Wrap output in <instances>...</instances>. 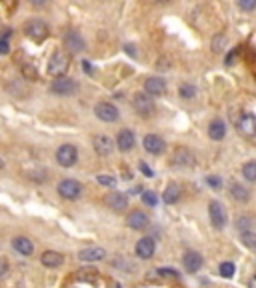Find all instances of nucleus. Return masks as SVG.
<instances>
[{
    "instance_id": "f257e3e1",
    "label": "nucleus",
    "mask_w": 256,
    "mask_h": 288,
    "mask_svg": "<svg viewBox=\"0 0 256 288\" xmlns=\"http://www.w3.org/2000/svg\"><path fill=\"white\" fill-rule=\"evenodd\" d=\"M68 66H70V56H68V52L56 50V52L50 56V60H48V64H46V70H48V74H50L52 78H56V76H64L66 70H68Z\"/></svg>"
},
{
    "instance_id": "f03ea898",
    "label": "nucleus",
    "mask_w": 256,
    "mask_h": 288,
    "mask_svg": "<svg viewBox=\"0 0 256 288\" xmlns=\"http://www.w3.org/2000/svg\"><path fill=\"white\" fill-rule=\"evenodd\" d=\"M24 34H26L28 38L36 40V42H42V40L50 34V28H48V24H46L44 20L32 18V20H28V22L24 24Z\"/></svg>"
},
{
    "instance_id": "7ed1b4c3",
    "label": "nucleus",
    "mask_w": 256,
    "mask_h": 288,
    "mask_svg": "<svg viewBox=\"0 0 256 288\" xmlns=\"http://www.w3.org/2000/svg\"><path fill=\"white\" fill-rule=\"evenodd\" d=\"M56 190L64 200H78L80 194H82V184L74 178H64V180L58 182Z\"/></svg>"
},
{
    "instance_id": "20e7f679",
    "label": "nucleus",
    "mask_w": 256,
    "mask_h": 288,
    "mask_svg": "<svg viewBox=\"0 0 256 288\" xmlns=\"http://www.w3.org/2000/svg\"><path fill=\"white\" fill-rule=\"evenodd\" d=\"M76 90H78L76 80H72V78L66 76V74H64V76H56L50 84V92L56 94V96H70V94H74Z\"/></svg>"
},
{
    "instance_id": "39448f33",
    "label": "nucleus",
    "mask_w": 256,
    "mask_h": 288,
    "mask_svg": "<svg viewBox=\"0 0 256 288\" xmlns=\"http://www.w3.org/2000/svg\"><path fill=\"white\" fill-rule=\"evenodd\" d=\"M132 108L136 110V114L144 116V118L152 116L154 110H156L152 96H150V94H146V92H136V94L132 96Z\"/></svg>"
},
{
    "instance_id": "423d86ee",
    "label": "nucleus",
    "mask_w": 256,
    "mask_h": 288,
    "mask_svg": "<svg viewBox=\"0 0 256 288\" xmlns=\"http://www.w3.org/2000/svg\"><path fill=\"white\" fill-rule=\"evenodd\" d=\"M56 162L60 164V166H64V168H72L74 164H76V160H78V150H76V146L74 144H62V146H58L56 148Z\"/></svg>"
},
{
    "instance_id": "0eeeda50",
    "label": "nucleus",
    "mask_w": 256,
    "mask_h": 288,
    "mask_svg": "<svg viewBox=\"0 0 256 288\" xmlns=\"http://www.w3.org/2000/svg\"><path fill=\"white\" fill-rule=\"evenodd\" d=\"M208 216H210V222H212V226H214L216 231H222V228L226 226V222H228L226 210H224V206H222L218 200H212V202L208 204Z\"/></svg>"
},
{
    "instance_id": "6e6552de",
    "label": "nucleus",
    "mask_w": 256,
    "mask_h": 288,
    "mask_svg": "<svg viewBox=\"0 0 256 288\" xmlns=\"http://www.w3.org/2000/svg\"><path fill=\"white\" fill-rule=\"evenodd\" d=\"M62 44H64V50H66V52H70V54H78V52H82V50L86 48L84 38H82L76 30L66 32V34H64V38H62Z\"/></svg>"
},
{
    "instance_id": "1a4fd4ad",
    "label": "nucleus",
    "mask_w": 256,
    "mask_h": 288,
    "mask_svg": "<svg viewBox=\"0 0 256 288\" xmlns=\"http://www.w3.org/2000/svg\"><path fill=\"white\" fill-rule=\"evenodd\" d=\"M172 166L176 168H192L194 166V154L184 148V146H178L172 154Z\"/></svg>"
},
{
    "instance_id": "9d476101",
    "label": "nucleus",
    "mask_w": 256,
    "mask_h": 288,
    "mask_svg": "<svg viewBox=\"0 0 256 288\" xmlns=\"http://www.w3.org/2000/svg\"><path fill=\"white\" fill-rule=\"evenodd\" d=\"M94 114L98 116L103 122H116L120 118V112L118 108L112 104V102H98L94 106Z\"/></svg>"
},
{
    "instance_id": "9b49d317",
    "label": "nucleus",
    "mask_w": 256,
    "mask_h": 288,
    "mask_svg": "<svg viewBox=\"0 0 256 288\" xmlns=\"http://www.w3.org/2000/svg\"><path fill=\"white\" fill-rule=\"evenodd\" d=\"M142 146H144V150L148 154H154V156H158V154H162L166 150V142L158 134H146L144 140H142Z\"/></svg>"
},
{
    "instance_id": "f8f14e48",
    "label": "nucleus",
    "mask_w": 256,
    "mask_h": 288,
    "mask_svg": "<svg viewBox=\"0 0 256 288\" xmlns=\"http://www.w3.org/2000/svg\"><path fill=\"white\" fill-rule=\"evenodd\" d=\"M154 250H156V244H154V238H150V236L140 238V240L136 242V246H134L136 256L142 258V260H150L154 256Z\"/></svg>"
},
{
    "instance_id": "ddd939ff",
    "label": "nucleus",
    "mask_w": 256,
    "mask_h": 288,
    "mask_svg": "<svg viewBox=\"0 0 256 288\" xmlns=\"http://www.w3.org/2000/svg\"><path fill=\"white\" fill-rule=\"evenodd\" d=\"M134 144H136V136H134V132L132 130H120L118 132V136H116V148L120 150V152H130L132 148H134Z\"/></svg>"
},
{
    "instance_id": "4468645a",
    "label": "nucleus",
    "mask_w": 256,
    "mask_h": 288,
    "mask_svg": "<svg viewBox=\"0 0 256 288\" xmlns=\"http://www.w3.org/2000/svg\"><path fill=\"white\" fill-rule=\"evenodd\" d=\"M144 92L150 96H162L166 94V80H162L160 76H150L144 80Z\"/></svg>"
},
{
    "instance_id": "2eb2a0df",
    "label": "nucleus",
    "mask_w": 256,
    "mask_h": 288,
    "mask_svg": "<svg viewBox=\"0 0 256 288\" xmlns=\"http://www.w3.org/2000/svg\"><path fill=\"white\" fill-rule=\"evenodd\" d=\"M106 206L112 208V210H116V212H122L124 208H128V196L124 192L114 190V192H110L106 196Z\"/></svg>"
},
{
    "instance_id": "dca6fc26",
    "label": "nucleus",
    "mask_w": 256,
    "mask_h": 288,
    "mask_svg": "<svg viewBox=\"0 0 256 288\" xmlns=\"http://www.w3.org/2000/svg\"><path fill=\"white\" fill-rule=\"evenodd\" d=\"M202 256L200 252H194V250H188L184 256H182V264H184V270L186 272H198L202 268Z\"/></svg>"
},
{
    "instance_id": "f3484780",
    "label": "nucleus",
    "mask_w": 256,
    "mask_h": 288,
    "mask_svg": "<svg viewBox=\"0 0 256 288\" xmlns=\"http://www.w3.org/2000/svg\"><path fill=\"white\" fill-rule=\"evenodd\" d=\"M238 130H240V134H244V136H248V138L256 136V116L252 114V112H246V114L240 116V120H238Z\"/></svg>"
},
{
    "instance_id": "a211bd4d",
    "label": "nucleus",
    "mask_w": 256,
    "mask_h": 288,
    "mask_svg": "<svg viewBox=\"0 0 256 288\" xmlns=\"http://www.w3.org/2000/svg\"><path fill=\"white\" fill-rule=\"evenodd\" d=\"M126 224H128V228H132V231H144V228L148 226V216H146L142 210H132V212L128 214V218H126Z\"/></svg>"
},
{
    "instance_id": "6ab92c4d",
    "label": "nucleus",
    "mask_w": 256,
    "mask_h": 288,
    "mask_svg": "<svg viewBox=\"0 0 256 288\" xmlns=\"http://www.w3.org/2000/svg\"><path fill=\"white\" fill-rule=\"evenodd\" d=\"M92 146H94L96 154H100V156H108V154L112 152V148H114V144H112V138H110V136H104V134H98V136H94V140H92Z\"/></svg>"
},
{
    "instance_id": "aec40b11",
    "label": "nucleus",
    "mask_w": 256,
    "mask_h": 288,
    "mask_svg": "<svg viewBox=\"0 0 256 288\" xmlns=\"http://www.w3.org/2000/svg\"><path fill=\"white\" fill-rule=\"evenodd\" d=\"M12 248H14L16 252H20L22 256H30V254L34 252V244H32V240L26 238V236H16V238H12Z\"/></svg>"
},
{
    "instance_id": "412c9836",
    "label": "nucleus",
    "mask_w": 256,
    "mask_h": 288,
    "mask_svg": "<svg viewBox=\"0 0 256 288\" xmlns=\"http://www.w3.org/2000/svg\"><path fill=\"white\" fill-rule=\"evenodd\" d=\"M104 256H106V250L104 248H82L80 252H78V258L82 260V262H98V260H104Z\"/></svg>"
},
{
    "instance_id": "4be33fe9",
    "label": "nucleus",
    "mask_w": 256,
    "mask_h": 288,
    "mask_svg": "<svg viewBox=\"0 0 256 288\" xmlns=\"http://www.w3.org/2000/svg\"><path fill=\"white\" fill-rule=\"evenodd\" d=\"M40 262H42V266H46V268H58V266H62L64 256H62L60 252H56V250H46V252H42Z\"/></svg>"
},
{
    "instance_id": "5701e85b",
    "label": "nucleus",
    "mask_w": 256,
    "mask_h": 288,
    "mask_svg": "<svg viewBox=\"0 0 256 288\" xmlns=\"http://www.w3.org/2000/svg\"><path fill=\"white\" fill-rule=\"evenodd\" d=\"M208 136H210L212 140H222V138L226 136V124H224V120L214 118V120L208 124Z\"/></svg>"
},
{
    "instance_id": "b1692460",
    "label": "nucleus",
    "mask_w": 256,
    "mask_h": 288,
    "mask_svg": "<svg viewBox=\"0 0 256 288\" xmlns=\"http://www.w3.org/2000/svg\"><path fill=\"white\" fill-rule=\"evenodd\" d=\"M180 194H182V188H180L176 182H170V184L164 188V192H162V200H164L166 204H176V202L180 200Z\"/></svg>"
},
{
    "instance_id": "393cba45",
    "label": "nucleus",
    "mask_w": 256,
    "mask_h": 288,
    "mask_svg": "<svg viewBox=\"0 0 256 288\" xmlns=\"http://www.w3.org/2000/svg\"><path fill=\"white\" fill-rule=\"evenodd\" d=\"M230 196H232L234 200H238V202H248V200H250L248 188H244V186L238 184V182H232V184H230Z\"/></svg>"
},
{
    "instance_id": "a878e982",
    "label": "nucleus",
    "mask_w": 256,
    "mask_h": 288,
    "mask_svg": "<svg viewBox=\"0 0 256 288\" xmlns=\"http://www.w3.org/2000/svg\"><path fill=\"white\" fill-rule=\"evenodd\" d=\"M242 176L248 180V182H256V162L254 160H248L242 164Z\"/></svg>"
},
{
    "instance_id": "bb28decb",
    "label": "nucleus",
    "mask_w": 256,
    "mask_h": 288,
    "mask_svg": "<svg viewBox=\"0 0 256 288\" xmlns=\"http://www.w3.org/2000/svg\"><path fill=\"white\" fill-rule=\"evenodd\" d=\"M178 94H180V98L190 100V98H194V96H196V86H194V84H190V82H184V84L180 86Z\"/></svg>"
},
{
    "instance_id": "cd10ccee",
    "label": "nucleus",
    "mask_w": 256,
    "mask_h": 288,
    "mask_svg": "<svg viewBox=\"0 0 256 288\" xmlns=\"http://www.w3.org/2000/svg\"><path fill=\"white\" fill-rule=\"evenodd\" d=\"M20 70H22V76H24L26 80H36V78H38V70H36V66H34V64H30V62L22 64V66H20Z\"/></svg>"
},
{
    "instance_id": "c85d7f7f",
    "label": "nucleus",
    "mask_w": 256,
    "mask_h": 288,
    "mask_svg": "<svg viewBox=\"0 0 256 288\" xmlns=\"http://www.w3.org/2000/svg\"><path fill=\"white\" fill-rule=\"evenodd\" d=\"M224 44H226V36L224 34H216L214 40H212V52H222Z\"/></svg>"
},
{
    "instance_id": "c756f323",
    "label": "nucleus",
    "mask_w": 256,
    "mask_h": 288,
    "mask_svg": "<svg viewBox=\"0 0 256 288\" xmlns=\"http://www.w3.org/2000/svg\"><path fill=\"white\" fill-rule=\"evenodd\" d=\"M218 270H220V276H224V278H232L236 268H234V264H232V262H222Z\"/></svg>"
},
{
    "instance_id": "7c9ffc66",
    "label": "nucleus",
    "mask_w": 256,
    "mask_h": 288,
    "mask_svg": "<svg viewBox=\"0 0 256 288\" xmlns=\"http://www.w3.org/2000/svg\"><path fill=\"white\" fill-rule=\"evenodd\" d=\"M242 242H244V246H248V248L256 250V232L244 231L242 232Z\"/></svg>"
},
{
    "instance_id": "2f4dec72",
    "label": "nucleus",
    "mask_w": 256,
    "mask_h": 288,
    "mask_svg": "<svg viewBox=\"0 0 256 288\" xmlns=\"http://www.w3.org/2000/svg\"><path fill=\"white\" fill-rule=\"evenodd\" d=\"M236 4H238V8L242 12H252V10H256V0H236Z\"/></svg>"
},
{
    "instance_id": "473e14b6",
    "label": "nucleus",
    "mask_w": 256,
    "mask_h": 288,
    "mask_svg": "<svg viewBox=\"0 0 256 288\" xmlns=\"http://www.w3.org/2000/svg\"><path fill=\"white\" fill-rule=\"evenodd\" d=\"M142 202L148 204V206H156L158 198H156V194H154L152 190H144V192H142Z\"/></svg>"
},
{
    "instance_id": "72a5a7b5",
    "label": "nucleus",
    "mask_w": 256,
    "mask_h": 288,
    "mask_svg": "<svg viewBox=\"0 0 256 288\" xmlns=\"http://www.w3.org/2000/svg\"><path fill=\"white\" fill-rule=\"evenodd\" d=\"M96 180H98L103 186H110V188L116 184V180H114L112 176H108V174H100V176H96Z\"/></svg>"
},
{
    "instance_id": "f704fd0d",
    "label": "nucleus",
    "mask_w": 256,
    "mask_h": 288,
    "mask_svg": "<svg viewBox=\"0 0 256 288\" xmlns=\"http://www.w3.org/2000/svg\"><path fill=\"white\" fill-rule=\"evenodd\" d=\"M160 276H172V278H178V272L174 270V268H158L156 270Z\"/></svg>"
},
{
    "instance_id": "c9c22d12",
    "label": "nucleus",
    "mask_w": 256,
    "mask_h": 288,
    "mask_svg": "<svg viewBox=\"0 0 256 288\" xmlns=\"http://www.w3.org/2000/svg\"><path fill=\"white\" fill-rule=\"evenodd\" d=\"M250 222H252L250 218H246V216H242V218H238V220H236V226H238L240 231L244 232V231H246V228H248V226H250Z\"/></svg>"
},
{
    "instance_id": "e433bc0d",
    "label": "nucleus",
    "mask_w": 256,
    "mask_h": 288,
    "mask_svg": "<svg viewBox=\"0 0 256 288\" xmlns=\"http://www.w3.org/2000/svg\"><path fill=\"white\" fill-rule=\"evenodd\" d=\"M8 272V260L4 256H0V278H4Z\"/></svg>"
},
{
    "instance_id": "4c0bfd02",
    "label": "nucleus",
    "mask_w": 256,
    "mask_h": 288,
    "mask_svg": "<svg viewBox=\"0 0 256 288\" xmlns=\"http://www.w3.org/2000/svg\"><path fill=\"white\" fill-rule=\"evenodd\" d=\"M8 52H10V44L4 36V38H0V54H8Z\"/></svg>"
},
{
    "instance_id": "58836bf2",
    "label": "nucleus",
    "mask_w": 256,
    "mask_h": 288,
    "mask_svg": "<svg viewBox=\"0 0 256 288\" xmlns=\"http://www.w3.org/2000/svg\"><path fill=\"white\" fill-rule=\"evenodd\" d=\"M206 182H208L212 188H220V184H222L218 176H208V178H206Z\"/></svg>"
},
{
    "instance_id": "ea45409f",
    "label": "nucleus",
    "mask_w": 256,
    "mask_h": 288,
    "mask_svg": "<svg viewBox=\"0 0 256 288\" xmlns=\"http://www.w3.org/2000/svg\"><path fill=\"white\" fill-rule=\"evenodd\" d=\"M28 2H30L32 8H44V6H48L50 0H28Z\"/></svg>"
},
{
    "instance_id": "a19ab883",
    "label": "nucleus",
    "mask_w": 256,
    "mask_h": 288,
    "mask_svg": "<svg viewBox=\"0 0 256 288\" xmlns=\"http://www.w3.org/2000/svg\"><path fill=\"white\" fill-rule=\"evenodd\" d=\"M140 170H142V174H146L148 178H150V176H154V172L150 170V168H148V166H146V164H144V162L140 164Z\"/></svg>"
},
{
    "instance_id": "79ce46f5",
    "label": "nucleus",
    "mask_w": 256,
    "mask_h": 288,
    "mask_svg": "<svg viewBox=\"0 0 256 288\" xmlns=\"http://www.w3.org/2000/svg\"><path fill=\"white\" fill-rule=\"evenodd\" d=\"M234 58H236V50H234V52H230V54L226 56V64H232V62H234Z\"/></svg>"
},
{
    "instance_id": "37998d69",
    "label": "nucleus",
    "mask_w": 256,
    "mask_h": 288,
    "mask_svg": "<svg viewBox=\"0 0 256 288\" xmlns=\"http://www.w3.org/2000/svg\"><path fill=\"white\" fill-rule=\"evenodd\" d=\"M248 288H256V274H252V278H250V282H248Z\"/></svg>"
},
{
    "instance_id": "c03bdc74",
    "label": "nucleus",
    "mask_w": 256,
    "mask_h": 288,
    "mask_svg": "<svg viewBox=\"0 0 256 288\" xmlns=\"http://www.w3.org/2000/svg\"><path fill=\"white\" fill-rule=\"evenodd\" d=\"M108 288H122V286H120V282H110Z\"/></svg>"
},
{
    "instance_id": "a18cd8bd",
    "label": "nucleus",
    "mask_w": 256,
    "mask_h": 288,
    "mask_svg": "<svg viewBox=\"0 0 256 288\" xmlns=\"http://www.w3.org/2000/svg\"><path fill=\"white\" fill-rule=\"evenodd\" d=\"M2 168H4V160L0 158V170H2Z\"/></svg>"
},
{
    "instance_id": "49530a36",
    "label": "nucleus",
    "mask_w": 256,
    "mask_h": 288,
    "mask_svg": "<svg viewBox=\"0 0 256 288\" xmlns=\"http://www.w3.org/2000/svg\"><path fill=\"white\" fill-rule=\"evenodd\" d=\"M156 2H168V0H156Z\"/></svg>"
}]
</instances>
